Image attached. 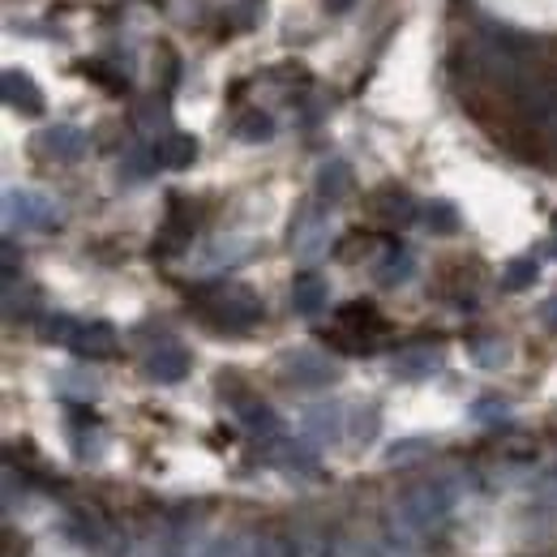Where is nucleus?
I'll return each mask as SVG.
<instances>
[{
  "label": "nucleus",
  "mask_w": 557,
  "mask_h": 557,
  "mask_svg": "<svg viewBox=\"0 0 557 557\" xmlns=\"http://www.w3.org/2000/svg\"><path fill=\"white\" fill-rule=\"evenodd\" d=\"M424 223L433 227V232H455L459 227V210L450 207V202H433V207H424Z\"/></svg>",
  "instance_id": "14"
},
{
  "label": "nucleus",
  "mask_w": 557,
  "mask_h": 557,
  "mask_svg": "<svg viewBox=\"0 0 557 557\" xmlns=\"http://www.w3.org/2000/svg\"><path fill=\"white\" fill-rule=\"evenodd\" d=\"M4 214H9V227H52L57 223V207L35 198V194H9L4 202Z\"/></svg>",
  "instance_id": "2"
},
{
  "label": "nucleus",
  "mask_w": 557,
  "mask_h": 557,
  "mask_svg": "<svg viewBox=\"0 0 557 557\" xmlns=\"http://www.w3.org/2000/svg\"><path fill=\"white\" fill-rule=\"evenodd\" d=\"M351 185V172L344 159H331V163H322V172H318V198H326V202H339L344 194H348Z\"/></svg>",
  "instance_id": "10"
},
{
  "label": "nucleus",
  "mask_w": 557,
  "mask_h": 557,
  "mask_svg": "<svg viewBox=\"0 0 557 557\" xmlns=\"http://www.w3.org/2000/svg\"><path fill=\"white\" fill-rule=\"evenodd\" d=\"M536 275H541V267H536V262H515V267H510V275H506V283H510V287H523V283H532Z\"/></svg>",
  "instance_id": "15"
},
{
  "label": "nucleus",
  "mask_w": 557,
  "mask_h": 557,
  "mask_svg": "<svg viewBox=\"0 0 557 557\" xmlns=\"http://www.w3.org/2000/svg\"><path fill=\"white\" fill-rule=\"evenodd\" d=\"M271 134H275V121H271L267 112H249V121L236 125V138H245V141H267Z\"/></svg>",
  "instance_id": "13"
},
{
  "label": "nucleus",
  "mask_w": 557,
  "mask_h": 557,
  "mask_svg": "<svg viewBox=\"0 0 557 557\" xmlns=\"http://www.w3.org/2000/svg\"><path fill=\"white\" fill-rule=\"evenodd\" d=\"M287 377H296L305 386H326L339 377V369L318 351H287Z\"/></svg>",
  "instance_id": "3"
},
{
  "label": "nucleus",
  "mask_w": 557,
  "mask_h": 557,
  "mask_svg": "<svg viewBox=\"0 0 557 557\" xmlns=\"http://www.w3.org/2000/svg\"><path fill=\"white\" fill-rule=\"evenodd\" d=\"M39 146H44L48 154H57V159H65V163H70V159H77V154L86 150V138H82L73 125H52V129H44V134H39Z\"/></svg>",
  "instance_id": "7"
},
{
  "label": "nucleus",
  "mask_w": 557,
  "mask_h": 557,
  "mask_svg": "<svg viewBox=\"0 0 557 557\" xmlns=\"http://www.w3.org/2000/svg\"><path fill=\"white\" fill-rule=\"evenodd\" d=\"M194 154H198V141L185 138V134H172V138H163L154 146V163L159 168H189Z\"/></svg>",
  "instance_id": "9"
},
{
  "label": "nucleus",
  "mask_w": 557,
  "mask_h": 557,
  "mask_svg": "<svg viewBox=\"0 0 557 557\" xmlns=\"http://www.w3.org/2000/svg\"><path fill=\"white\" fill-rule=\"evenodd\" d=\"M292 249L300 262H318L326 249V219L313 207H300V214L292 219Z\"/></svg>",
  "instance_id": "1"
},
{
  "label": "nucleus",
  "mask_w": 557,
  "mask_h": 557,
  "mask_svg": "<svg viewBox=\"0 0 557 557\" xmlns=\"http://www.w3.org/2000/svg\"><path fill=\"white\" fill-rule=\"evenodd\" d=\"M412 271H417V262H412L408 249H386V267H377V278H382L386 287H395V283H408Z\"/></svg>",
  "instance_id": "11"
},
{
  "label": "nucleus",
  "mask_w": 557,
  "mask_h": 557,
  "mask_svg": "<svg viewBox=\"0 0 557 557\" xmlns=\"http://www.w3.org/2000/svg\"><path fill=\"white\" fill-rule=\"evenodd\" d=\"M70 351H77V356H112V351H116V335H112V326H103V322H77V331H73V339H70Z\"/></svg>",
  "instance_id": "5"
},
{
  "label": "nucleus",
  "mask_w": 557,
  "mask_h": 557,
  "mask_svg": "<svg viewBox=\"0 0 557 557\" xmlns=\"http://www.w3.org/2000/svg\"><path fill=\"white\" fill-rule=\"evenodd\" d=\"M437 364H442L437 351H408L395 360V373L399 377H429V373H437Z\"/></svg>",
  "instance_id": "12"
},
{
  "label": "nucleus",
  "mask_w": 557,
  "mask_h": 557,
  "mask_svg": "<svg viewBox=\"0 0 557 557\" xmlns=\"http://www.w3.org/2000/svg\"><path fill=\"white\" fill-rule=\"evenodd\" d=\"M326 4H331V13H339V9H348L351 0H326Z\"/></svg>",
  "instance_id": "16"
},
{
  "label": "nucleus",
  "mask_w": 557,
  "mask_h": 557,
  "mask_svg": "<svg viewBox=\"0 0 557 557\" xmlns=\"http://www.w3.org/2000/svg\"><path fill=\"white\" fill-rule=\"evenodd\" d=\"M4 103H9L13 112H22V116H39V112H44V95H39V86L17 70L4 73Z\"/></svg>",
  "instance_id": "4"
},
{
  "label": "nucleus",
  "mask_w": 557,
  "mask_h": 557,
  "mask_svg": "<svg viewBox=\"0 0 557 557\" xmlns=\"http://www.w3.org/2000/svg\"><path fill=\"white\" fill-rule=\"evenodd\" d=\"M185 369H189V356H185V348H176V344L154 348L150 351V360H146V373H150L154 382H181Z\"/></svg>",
  "instance_id": "6"
},
{
  "label": "nucleus",
  "mask_w": 557,
  "mask_h": 557,
  "mask_svg": "<svg viewBox=\"0 0 557 557\" xmlns=\"http://www.w3.org/2000/svg\"><path fill=\"white\" fill-rule=\"evenodd\" d=\"M292 305H296V313H305V318L322 313V309H326V283L318 275H300L296 287H292Z\"/></svg>",
  "instance_id": "8"
}]
</instances>
